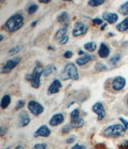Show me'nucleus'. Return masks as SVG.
<instances>
[{"label":"nucleus","mask_w":128,"mask_h":149,"mask_svg":"<svg viewBox=\"0 0 128 149\" xmlns=\"http://www.w3.org/2000/svg\"><path fill=\"white\" fill-rule=\"evenodd\" d=\"M32 149H47V144H45V143H36Z\"/></svg>","instance_id":"2f4dec72"},{"label":"nucleus","mask_w":128,"mask_h":149,"mask_svg":"<svg viewBox=\"0 0 128 149\" xmlns=\"http://www.w3.org/2000/svg\"><path fill=\"white\" fill-rule=\"evenodd\" d=\"M61 78L63 80L67 79H72V80H77L79 78V71L77 68L76 65L73 63H69L65 66L63 73L61 74Z\"/></svg>","instance_id":"f03ea898"},{"label":"nucleus","mask_w":128,"mask_h":149,"mask_svg":"<svg viewBox=\"0 0 128 149\" xmlns=\"http://www.w3.org/2000/svg\"><path fill=\"white\" fill-rule=\"evenodd\" d=\"M10 104V96L9 95H3V97L1 100V104L0 106L3 109H6V107H8Z\"/></svg>","instance_id":"aec40b11"},{"label":"nucleus","mask_w":128,"mask_h":149,"mask_svg":"<svg viewBox=\"0 0 128 149\" xmlns=\"http://www.w3.org/2000/svg\"><path fill=\"white\" fill-rule=\"evenodd\" d=\"M0 130H1V136H3L4 135V130H3V127H1L0 128Z\"/></svg>","instance_id":"a19ab883"},{"label":"nucleus","mask_w":128,"mask_h":149,"mask_svg":"<svg viewBox=\"0 0 128 149\" xmlns=\"http://www.w3.org/2000/svg\"><path fill=\"white\" fill-rule=\"evenodd\" d=\"M20 61H21V58L19 57H14V58L7 60L6 63H5L2 67V71H1L2 73H5V74L10 73L17 65L19 64Z\"/></svg>","instance_id":"423d86ee"},{"label":"nucleus","mask_w":128,"mask_h":149,"mask_svg":"<svg viewBox=\"0 0 128 149\" xmlns=\"http://www.w3.org/2000/svg\"><path fill=\"white\" fill-rule=\"evenodd\" d=\"M93 58H94V56H93V55H88V54H85V55H83V56H81L80 58H77L76 63L79 65V66H83V65L86 64L88 62L91 61Z\"/></svg>","instance_id":"a211bd4d"},{"label":"nucleus","mask_w":128,"mask_h":149,"mask_svg":"<svg viewBox=\"0 0 128 149\" xmlns=\"http://www.w3.org/2000/svg\"><path fill=\"white\" fill-rule=\"evenodd\" d=\"M38 22V20H36V21H34L33 23H31V26H35L36 24H37V23Z\"/></svg>","instance_id":"58836bf2"},{"label":"nucleus","mask_w":128,"mask_h":149,"mask_svg":"<svg viewBox=\"0 0 128 149\" xmlns=\"http://www.w3.org/2000/svg\"><path fill=\"white\" fill-rule=\"evenodd\" d=\"M62 88V84L58 79H54V81L51 83V84L48 88V94L53 95L56 94L60 91V88Z\"/></svg>","instance_id":"f8f14e48"},{"label":"nucleus","mask_w":128,"mask_h":149,"mask_svg":"<svg viewBox=\"0 0 128 149\" xmlns=\"http://www.w3.org/2000/svg\"><path fill=\"white\" fill-rule=\"evenodd\" d=\"M119 12L123 15H128V1H127L125 3H123L122 5L120 6L119 7Z\"/></svg>","instance_id":"b1692460"},{"label":"nucleus","mask_w":128,"mask_h":149,"mask_svg":"<svg viewBox=\"0 0 128 149\" xmlns=\"http://www.w3.org/2000/svg\"><path fill=\"white\" fill-rule=\"evenodd\" d=\"M38 9V6L37 4H31V5H30L27 8V12L30 15H31V14L35 13L37 10Z\"/></svg>","instance_id":"bb28decb"},{"label":"nucleus","mask_w":128,"mask_h":149,"mask_svg":"<svg viewBox=\"0 0 128 149\" xmlns=\"http://www.w3.org/2000/svg\"><path fill=\"white\" fill-rule=\"evenodd\" d=\"M43 74V68L41 66H36L31 75L26 77L27 80L31 81V84L34 88H38L40 87L41 75Z\"/></svg>","instance_id":"20e7f679"},{"label":"nucleus","mask_w":128,"mask_h":149,"mask_svg":"<svg viewBox=\"0 0 128 149\" xmlns=\"http://www.w3.org/2000/svg\"><path fill=\"white\" fill-rule=\"evenodd\" d=\"M15 149H24V148L22 146H17Z\"/></svg>","instance_id":"79ce46f5"},{"label":"nucleus","mask_w":128,"mask_h":149,"mask_svg":"<svg viewBox=\"0 0 128 149\" xmlns=\"http://www.w3.org/2000/svg\"><path fill=\"white\" fill-rule=\"evenodd\" d=\"M102 19L106 21L110 24H114L118 19V15L116 13L112 12H104L102 14Z\"/></svg>","instance_id":"ddd939ff"},{"label":"nucleus","mask_w":128,"mask_h":149,"mask_svg":"<svg viewBox=\"0 0 128 149\" xmlns=\"http://www.w3.org/2000/svg\"><path fill=\"white\" fill-rule=\"evenodd\" d=\"M29 111L31 112L34 116H38L40 114H42L44 111V108L38 102L35 100H31L27 104Z\"/></svg>","instance_id":"6e6552de"},{"label":"nucleus","mask_w":128,"mask_h":149,"mask_svg":"<svg viewBox=\"0 0 128 149\" xmlns=\"http://www.w3.org/2000/svg\"><path fill=\"white\" fill-rule=\"evenodd\" d=\"M68 40H69V38H68V36H64L63 39L59 40V43H60L61 45H64V44H66V43L68 42Z\"/></svg>","instance_id":"f704fd0d"},{"label":"nucleus","mask_w":128,"mask_h":149,"mask_svg":"<svg viewBox=\"0 0 128 149\" xmlns=\"http://www.w3.org/2000/svg\"><path fill=\"white\" fill-rule=\"evenodd\" d=\"M22 49V46H16V47H14L13 48H10L9 50V55H16V54H18L21 50Z\"/></svg>","instance_id":"a878e982"},{"label":"nucleus","mask_w":128,"mask_h":149,"mask_svg":"<svg viewBox=\"0 0 128 149\" xmlns=\"http://www.w3.org/2000/svg\"><path fill=\"white\" fill-rule=\"evenodd\" d=\"M126 85V79L122 76H117L115 77L111 83L112 88L115 91H121L123 89Z\"/></svg>","instance_id":"9d476101"},{"label":"nucleus","mask_w":128,"mask_h":149,"mask_svg":"<svg viewBox=\"0 0 128 149\" xmlns=\"http://www.w3.org/2000/svg\"><path fill=\"white\" fill-rule=\"evenodd\" d=\"M119 120H120L122 123V124H123V126H124V127H125V129L127 130L128 129V121L127 120H126L125 119H123V118H122V117H120V118H119Z\"/></svg>","instance_id":"c9c22d12"},{"label":"nucleus","mask_w":128,"mask_h":149,"mask_svg":"<svg viewBox=\"0 0 128 149\" xmlns=\"http://www.w3.org/2000/svg\"><path fill=\"white\" fill-rule=\"evenodd\" d=\"M30 117L26 111H22V113L19 115V126L20 127H26L30 123Z\"/></svg>","instance_id":"dca6fc26"},{"label":"nucleus","mask_w":128,"mask_h":149,"mask_svg":"<svg viewBox=\"0 0 128 149\" xmlns=\"http://www.w3.org/2000/svg\"><path fill=\"white\" fill-rule=\"evenodd\" d=\"M95 69L97 71H106L107 69V68H106V66L104 63H98L95 64Z\"/></svg>","instance_id":"cd10ccee"},{"label":"nucleus","mask_w":128,"mask_h":149,"mask_svg":"<svg viewBox=\"0 0 128 149\" xmlns=\"http://www.w3.org/2000/svg\"><path fill=\"white\" fill-rule=\"evenodd\" d=\"M67 27H63V28H61L58 31L56 34H55V39H58V40H60L63 38L64 36H66V34H67Z\"/></svg>","instance_id":"4be33fe9"},{"label":"nucleus","mask_w":128,"mask_h":149,"mask_svg":"<svg viewBox=\"0 0 128 149\" xmlns=\"http://www.w3.org/2000/svg\"><path fill=\"white\" fill-rule=\"evenodd\" d=\"M74 141V139L73 137H71V138H69V139H67V143H73Z\"/></svg>","instance_id":"4c0bfd02"},{"label":"nucleus","mask_w":128,"mask_h":149,"mask_svg":"<svg viewBox=\"0 0 128 149\" xmlns=\"http://www.w3.org/2000/svg\"><path fill=\"white\" fill-rule=\"evenodd\" d=\"M126 131L127 130L125 129L123 125H122V124H113V125L107 127L103 131V135L106 136V137L117 138V137H119V136H123Z\"/></svg>","instance_id":"7ed1b4c3"},{"label":"nucleus","mask_w":128,"mask_h":149,"mask_svg":"<svg viewBox=\"0 0 128 149\" xmlns=\"http://www.w3.org/2000/svg\"><path fill=\"white\" fill-rule=\"evenodd\" d=\"M57 20L61 25L63 26V27H67L68 25H69V23H70V16H69V14L67 13V11L62 12L58 16Z\"/></svg>","instance_id":"4468645a"},{"label":"nucleus","mask_w":128,"mask_h":149,"mask_svg":"<svg viewBox=\"0 0 128 149\" xmlns=\"http://www.w3.org/2000/svg\"><path fill=\"white\" fill-rule=\"evenodd\" d=\"M104 3L105 1H102V0H90V1H88V5L91 7H99Z\"/></svg>","instance_id":"393cba45"},{"label":"nucleus","mask_w":128,"mask_h":149,"mask_svg":"<svg viewBox=\"0 0 128 149\" xmlns=\"http://www.w3.org/2000/svg\"><path fill=\"white\" fill-rule=\"evenodd\" d=\"M73 52H71V51H67V52L63 54V57L65 58H70L73 56Z\"/></svg>","instance_id":"72a5a7b5"},{"label":"nucleus","mask_w":128,"mask_h":149,"mask_svg":"<svg viewBox=\"0 0 128 149\" xmlns=\"http://www.w3.org/2000/svg\"><path fill=\"white\" fill-rule=\"evenodd\" d=\"M51 135V130L46 125H42L36 130L35 137H48Z\"/></svg>","instance_id":"9b49d317"},{"label":"nucleus","mask_w":128,"mask_h":149,"mask_svg":"<svg viewBox=\"0 0 128 149\" xmlns=\"http://www.w3.org/2000/svg\"><path fill=\"white\" fill-rule=\"evenodd\" d=\"M70 124L73 127H81L84 123V120L80 116L79 109H74L70 112Z\"/></svg>","instance_id":"39448f33"},{"label":"nucleus","mask_w":128,"mask_h":149,"mask_svg":"<svg viewBox=\"0 0 128 149\" xmlns=\"http://www.w3.org/2000/svg\"><path fill=\"white\" fill-rule=\"evenodd\" d=\"M127 104H128V99H127Z\"/></svg>","instance_id":"a18cd8bd"},{"label":"nucleus","mask_w":128,"mask_h":149,"mask_svg":"<svg viewBox=\"0 0 128 149\" xmlns=\"http://www.w3.org/2000/svg\"><path fill=\"white\" fill-rule=\"evenodd\" d=\"M84 48L90 52H93L97 49V44L95 42H88L84 44Z\"/></svg>","instance_id":"412c9836"},{"label":"nucleus","mask_w":128,"mask_h":149,"mask_svg":"<svg viewBox=\"0 0 128 149\" xmlns=\"http://www.w3.org/2000/svg\"><path fill=\"white\" fill-rule=\"evenodd\" d=\"M24 105H25V101L24 100L18 101L17 104H16L15 110H19V109H21V108H22V107H24Z\"/></svg>","instance_id":"7c9ffc66"},{"label":"nucleus","mask_w":128,"mask_h":149,"mask_svg":"<svg viewBox=\"0 0 128 149\" xmlns=\"http://www.w3.org/2000/svg\"><path fill=\"white\" fill-rule=\"evenodd\" d=\"M92 23L95 25H101L103 23V19H100V18H95L92 19Z\"/></svg>","instance_id":"473e14b6"},{"label":"nucleus","mask_w":128,"mask_h":149,"mask_svg":"<svg viewBox=\"0 0 128 149\" xmlns=\"http://www.w3.org/2000/svg\"><path fill=\"white\" fill-rule=\"evenodd\" d=\"M73 128V127L71 126V124L69 123V124H67V125H65L63 127V128L62 130V132L65 134H67V133H69L70 132V130Z\"/></svg>","instance_id":"c756f323"},{"label":"nucleus","mask_w":128,"mask_h":149,"mask_svg":"<svg viewBox=\"0 0 128 149\" xmlns=\"http://www.w3.org/2000/svg\"><path fill=\"white\" fill-rule=\"evenodd\" d=\"M24 23V19L21 14H15L10 17L4 24L5 29L9 32H15L19 30Z\"/></svg>","instance_id":"f257e3e1"},{"label":"nucleus","mask_w":128,"mask_h":149,"mask_svg":"<svg viewBox=\"0 0 128 149\" xmlns=\"http://www.w3.org/2000/svg\"><path fill=\"white\" fill-rule=\"evenodd\" d=\"M3 36L1 35V36H0V41H3Z\"/></svg>","instance_id":"c03bdc74"},{"label":"nucleus","mask_w":128,"mask_h":149,"mask_svg":"<svg viewBox=\"0 0 128 149\" xmlns=\"http://www.w3.org/2000/svg\"><path fill=\"white\" fill-rule=\"evenodd\" d=\"M116 28L118 30V31L120 32H124V31H127L128 30V17L126 18L125 19H123L121 23H118Z\"/></svg>","instance_id":"6ab92c4d"},{"label":"nucleus","mask_w":128,"mask_h":149,"mask_svg":"<svg viewBox=\"0 0 128 149\" xmlns=\"http://www.w3.org/2000/svg\"><path fill=\"white\" fill-rule=\"evenodd\" d=\"M110 53H111V52H110V49H109L108 47L106 45L105 43H101L99 50V57L102 58H107L110 55Z\"/></svg>","instance_id":"f3484780"},{"label":"nucleus","mask_w":128,"mask_h":149,"mask_svg":"<svg viewBox=\"0 0 128 149\" xmlns=\"http://www.w3.org/2000/svg\"><path fill=\"white\" fill-rule=\"evenodd\" d=\"M39 3H51V1H39Z\"/></svg>","instance_id":"ea45409f"},{"label":"nucleus","mask_w":128,"mask_h":149,"mask_svg":"<svg viewBox=\"0 0 128 149\" xmlns=\"http://www.w3.org/2000/svg\"><path fill=\"white\" fill-rule=\"evenodd\" d=\"M121 59V55H116L115 56H113L111 58V63H113V64H115V63H117L119 60Z\"/></svg>","instance_id":"c85d7f7f"},{"label":"nucleus","mask_w":128,"mask_h":149,"mask_svg":"<svg viewBox=\"0 0 128 149\" xmlns=\"http://www.w3.org/2000/svg\"><path fill=\"white\" fill-rule=\"evenodd\" d=\"M92 111L97 115L98 120H102L106 116V110L104 106L101 103H96L93 105Z\"/></svg>","instance_id":"1a4fd4ad"},{"label":"nucleus","mask_w":128,"mask_h":149,"mask_svg":"<svg viewBox=\"0 0 128 149\" xmlns=\"http://www.w3.org/2000/svg\"><path fill=\"white\" fill-rule=\"evenodd\" d=\"M64 121V116L63 114L61 113H58L54 115L53 116L51 117V119L50 120V125H51L52 127H55V126H58L60 125L61 123H63Z\"/></svg>","instance_id":"2eb2a0df"},{"label":"nucleus","mask_w":128,"mask_h":149,"mask_svg":"<svg viewBox=\"0 0 128 149\" xmlns=\"http://www.w3.org/2000/svg\"><path fill=\"white\" fill-rule=\"evenodd\" d=\"M71 149H86V147L83 145H81V144H79V143H77V144H74V145L71 148Z\"/></svg>","instance_id":"e433bc0d"},{"label":"nucleus","mask_w":128,"mask_h":149,"mask_svg":"<svg viewBox=\"0 0 128 149\" xmlns=\"http://www.w3.org/2000/svg\"><path fill=\"white\" fill-rule=\"evenodd\" d=\"M88 31V26H86L85 23L83 22H77L74 26L73 31H72V35L74 37H79V36L85 35Z\"/></svg>","instance_id":"0eeeda50"},{"label":"nucleus","mask_w":128,"mask_h":149,"mask_svg":"<svg viewBox=\"0 0 128 149\" xmlns=\"http://www.w3.org/2000/svg\"><path fill=\"white\" fill-rule=\"evenodd\" d=\"M54 71H55V67H54V65H47L43 69V75H44L45 77H47L50 74H52Z\"/></svg>","instance_id":"5701e85b"},{"label":"nucleus","mask_w":128,"mask_h":149,"mask_svg":"<svg viewBox=\"0 0 128 149\" xmlns=\"http://www.w3.org/2000/svg\"><path fill=\"white\" fill-rule=\"evenodd\" d=\"M79 55H85V54H84V52H83V51H82V50H80V52H79Z\"/></svg>","instance_id":"37998d69"}]
</instances>
